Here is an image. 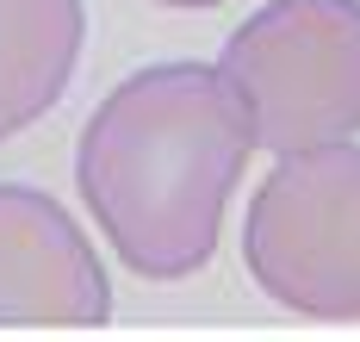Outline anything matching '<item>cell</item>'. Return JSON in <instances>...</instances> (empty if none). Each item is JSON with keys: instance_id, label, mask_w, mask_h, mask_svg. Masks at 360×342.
<instances>
[{"instance_id": "6da1fadb", "label": "cell", "mask_w": 360, "mask_h": 342, "mask_svg": "<svg viewBox=\"0 0 360 342\" xmlns=\"http://www.w3.org/2000/svg\"><path fill=\"white\" fill-rule=\"evenodd\" d=\"M249 156V113L217 69L155 63L124 75L81 125L75 181L131 274L186 280L212 262Z\"/></svg>"}, {"instance_id": "7a4b0ae2", "label": "cell", "mask_w": 360, "mask_h": 342, "mask_svg": "<svg viewBox=\"0 0 360 342\" xmlns=\"http://www.w3.org/2000/svg\"><path fill=\"white\" fill-rule=\"evenodd\" d=\"M255 150L311 156L360 137V0H267L217 56Z\"/></svg>"}, {"instance_id": "3957f363", "label": "cell", "mask_w": 360, "mask_h": 342, "mask_svg": "<svg viewBox=\"0 0 360 342\" xmlns=\"http://www.w3.org/2000/svg\"><path fill=\"white\" fill-rule=\"evenodd\" d=\"M255 286L304 317H360V144L280 156L243 224Z\"/></svg>"}, {"instance_id": "277c9868", "label": "cell", "mask_w": 360, "mask_h": 342, "mask_svg": "<svg viewBox=\"0 0 360 342\" xmlns=\"http://www.w3.org/2000/svg\"><path fill=\"white\" fill-rule=\"evenodd\" d=\"M112 280L87 230L37 187L0 181V324H106Z\"/></svg>"}, {"instance_id": "5b68a950", "label": "cell", "mask_w": 360, "mask_h": 342, "mask_svg": "<svg viewBox=\"0 0 360 342\" xmlns=\"http://www.w3.org/2000/svg\"><path fill=\"white\" fill-rule=\"evenodd\" d=\"M81 38V0H0V144L63 100Z\"/></svg>"}, {"instance_id": "8992f818", "label": "cell", "mask_w": 360, "mask_h": 342, "mask_svg": "<svg viewBox=\"0 0 360 342\" xmlns=\"http://www.w3.org/2000/svg\"><path fill=\"white\" fill-rule=\"evenodd\" d=\"M162 6H193L199 13V6H224V0H162Z\"/></svg>"}]
</instances>
